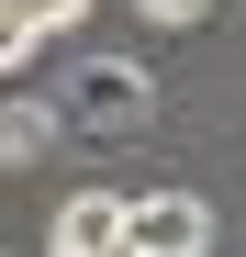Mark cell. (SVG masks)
Wrapping results in <instances>:
<instances>
[{
  "label": "cell",
  "mask_w": 246,
  "mask_h": 257,
  "mask_svg": "<svg viewBox=\"0 0 246 257\" xmlns=\"http://www.w3.org/2000/svg\"><path fill=\"white\" fill-rule=\"evenodd\" d=\"M45 112H56V135H135V123H146V78H135V67H90V78H78L67 101H45Z\"/></svg>",
  "instance_id": "2"
},
{
  "label": "cell",
  "mask_w": 246,
  "mask_h": 257,
  "mask_svg": "<svg viewBox=\"0 0 246 257\" xmlns=\"http://www.w3.org/2000/svg\"><path fill=\"white\" fill-rule=\"evenodd\" d=\"M135 12H146V23H168V34H179V23H201V12H213V0H135Z\"/></svg>",
  "instance_id": "6"
},
{
  "label": "cell",
  "mask_w": 246,
  "mask_h": 257,
  "mask_svg": "<svg viewBox=\"0 0 246 257\" xmlns=\"http://www.w3.org/2000/svg\"><path fill=\"white\" fill-rule=\"evenodd\" d=\"M45 257H123V190H67L45 224Z\"/></svg>",
  "instance_id": "3"
},
{
  "label": "cell",
  "mask_w": 246,
  "mask_h": 257,
  "mask_svg": "<svg viewBox=\"0 0 246 257\" xmlns=\"http://www.w3.org/2000/svg\"><path fill=\"white\" fill-rule=\"evenodd\" d=\"M123 257H213V201H190V190L123 201Z\"/></svg>",
  "instance_id": "1"
},
{
  "label": "cell",
  "mask_w": 246,
  "mask_h": 257,
  "mask_svg": "<svg viewBox=\"0 0 246 257\" xmlns=\"http://www.w3.org/2000/svg\"><path fill=\"white\" fill-rule=\"evenodd\" d=\"M67 135H56V112L45 101H0V168H34V157H56Z\"/></svg>",
  "instance_id": "4"
},
{
  "label": "cell",
  "mask_w": 246,
  "mask_h": 257,
  "mask_svg": "<svg viewBox=\"0 0 246 257\" xmlns=\"http://www.w3.org/2000/svg\"><path fill=\"white\" fill-rule=\"evenodd\" d=\"M23 56H34V34H23V23H12V12H0V78H12V67H23Z\"/></svg>",
  "instance_id": "7"
},
{
  "label": "cell",
  "mask_w": 246,
  "mask_h": 257,
  "mask_svg": "<svg viewBox=\"0 0 246 257\" xmlns=\"http://www.w3.org/2000/svg\"><path fill=\"white\" fill-rule=\"evenodd\" d=\"M0 12H12V23L34 34V45H45V34H67L78 12H90V0H0Z\"/></svg>",
  "instance_id": "5"
}]
</instances>
